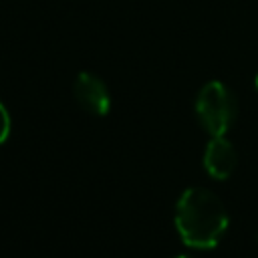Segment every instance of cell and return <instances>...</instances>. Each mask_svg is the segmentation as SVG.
<instances>
[{
  "label": "cell",
  "instance_id": "6da1fadb",
  "mask_svg": "<svg viewBox=\"0 0 258 258\" xmlns=\"http://www.w3.org/2000/svg\"><path fill=\"white\" fill-rule=\"evenodd\" d=\"M175 228L185 246L210 250L228 230L226 206L208 187H187L175 204Z\"/></svg>",
  "mask_w": 258,
  "mask_h": 258
},
{
  "label": "cell",
  "instance_id": "7a4b0ae2",
  "mask_svg": "<svg viewBox=\"0 0 258 258\" xmlns=\"http://www.w3.org/2000/svg\"><path fill=\"white\" fill-rule=\"evenodd\" d=\"M236 97L222 81L206 83L196 97V115L212 137L228 133L236 119Z\"/></svg>",
  "mask_w": 258,
  "mask_h": 258
},
{
  "label": "cell",
  "instance_id": "3957f363",
  "mask_svg": "<svg viewBox=\"0 0 258 258\" xmlns=\"http://www.w3.org/2000/svg\"><path fill=\"white\" fill-rule=\"evenodd\" d=\"M73 93H75L77 103L91 115L103 117L111 109L109 89H107L105 81L101 77H97L95 73H89V71L79 73L75 79V85H73Z\"/></svg>",
  "mask_w": 258,
  "mask_h": 258
},
{
  "label": "cell",
  "instance_id": "277c9868",
  "mask_svg": "<svg viewBox=\"0 0 258 258\" xmlns=\"http://www.w3.org/2000/svg\"><path fill=\"white\" fill-rule=\"evenodd\" d=\"M236 149L226 135H214L204 151V167L214 179H228L236 169Z\"/></svg>",
  "mask_w": 258,
  "mask_h": 258
},
{
  "label": "cell",
  "instance_id": "5b68a950",
  "mask_svg": "<svg viewBox=\"0 0 258 258\" xmlns=\"http://www.w3.org/2000/svg\"><path fill=\"white\" fill-rule=\"evenodd\" d=\"M8 135H10V115L0 101V143H4L8 139Z\"/></svg>",
  "mask_w": 258,
  "mask_h": 258
},
{
  "label": "cell",
  "instance_id": "8992f818",
  "mask_svg": "<svg viewBox=\"0 0 258 258\" xmlns=\"http://www.w3.org/2000/svg\"><path fill=\"white\" fill-rule=\"evenodd\" d=\"M254 85H256V89H258V75H256V79H254Z\"/></svg>",
  "mask_w": 258,
  "mask_h": 258
},
{
  "label": "cell",
  "instance_id": "52a82bcc",
  "mask_svg": "<svg viewBox=\"0 0 258 258\" xmlns=\"http://www.w3.org/2000/svg\"><path fill=\"white\" fill-rule=\"evenodd\" d=\"M175 258H189V256H183V254H179V256H175Z\"/></svg>",
  "mask_w": 258,
  "mask_h": 258
}]
</instances>
